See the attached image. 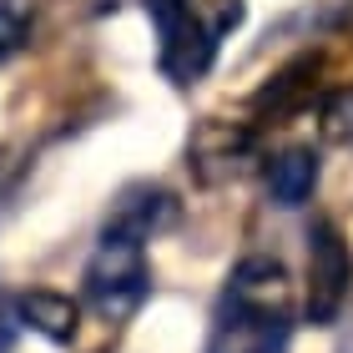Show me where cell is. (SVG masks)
Returning <instances> with one entry per match:
<instances>
[{
  "label": "cell",
  "instance_id": "6da1fadb",
  "mask_svg": "<svg viewBox=\"0 0 353 353\" xmlns=\"http://www.w3.org/2000/svg\"><path fill=\"white\" fill-rule=\"evenodd\" d=\"M288 339V268L272 258H248L228 278V308L207 339V353H283Z\"/></svg>",
  "mask_w": 353,
  "mask_h": 353
},
{
  "label": "cell",
  "instance_id": "7a4b0ae2",
  "mask_svg": "<svg viewBox=\"0 0 353 353\" xmlns=\"http://www.w3.org/2000/svg\"><path fill=\"white\" fill-rule=\"evenodd\" d=\"M243 15H248L243 0H197L187 10V21L162 41V71L176 86H192L197 76H207L222 36H232L243 26Z\"/></svg>",
  "mask_w": 353,
  "mask_h": 353
},
{
  "label": "cell",
  "instance_id": "3957f363",
  "mask_svg": "<svg viewBox=\"0 0 353 353\" xmlns=\"http://www.w3.org/2000/svg\"><path fill=\"white\" fill-rule=\"evenodd\" d=\"M152 288V268H147V252L141 243H121V237H101L96 258L86 263V303L101 318L121 323L141 308Z\"/></svg>",
  "mask_w": 353,
  "mask_h": 353
},
{
  "label": "cell",
  "instance_id": "277c9868",
  "mask_svg": "<svg viewBox=\"0 0 353 353\" xmlns=\"http://www.w3.org/2000/svg\"><path fill=\"white\" fill-rule=\"evenodd\" d=\"M348 283H353V258H348L343 232L333 222H313V232H308V298H303V313H308L313 328H328L343 313Z\"/></svg>",
  "mask_w": 353,
  "mask_h": 353
},
{
  "label": "cell",
  "instance_id": "5b68a950",
  "mask_svg": "<svg viewBox=\"0 0 353 353\" xmlns=\"http://www.w3.org/2000/svg\"><path fill=\"white\" fill-rule=\"evenodd\" d=\"M176 222V197L157 182H132L121 187V197L106 212L101 237H121V243H152L157 232H167Z\"/></svg>",
  "mask_w": 353,
  "mask_h": 353
},
{
  "label": "cell",
  "instance_id": "8992f818",
  "mask_svg": "<svg viewBox=\"0 0 353 353\" xmlns=\"http://www.w3.org/2000/svg\"><path fill=\"white\" fill-rule=\"evenodd\" d=\"M252 132H243V126L232 121H202L197 132H192V172L202 176V182H228V176H243L248 162H252Z\"/></svg>",
  "mask_w": 353,
  "mask_h": 353
},
{
  "label": "cell",
  "instance_id": "52a82bcc",
  "mask_svg": "<svg viewBox=\"0 0 353 353\" xmlns=\"http://www.w3.org/2000/svg\"><path fill=\"white\" fill-rule=\"evenodd\" d=\"M313 91H318V61L303 56V61H293V66H283L258 96H252V111H258V117H268V121L298 117V111L313 101Z\"/></svg>",
  "mask_w": 353,
  "mask_h": 353
},
{
  "label": "cell",
  "instance_id": "ba28073f",
  "mask_svg": "<svg viewBox=\"0 0 353 353\" xmlns=\"http://www.w3.org/2000/svg\"><path fill=\"white\" fill-rule=\"evenodd\" d=\"M15 318H21L26 328H36L41 339H51V343H71L76 323H81V308H76L66 293H56V288H30V293L15 298Z\"/></svg>",
  "mask_w": 353,
  "mask_h": 353
},
{
  "label": "cell",
  "instance_id": "9c48e42d",
  "mask_svg": "<svg viewBox=\"0 0 353 353\" xmlns=\"http://www.w3.org/2000/svg\"><path fill=\"white\" fill-rule=\"evenodd\" d=\"M263 182H268L272 207H303L318 187V157L308 147H288L263 167Z\"/></svg>",
  "mask_w": 353,
  "mask_h": 353
},
{
  "label": "cell",
  "instance_id": "30bf717a",
  "mask_svg": "<svg viewBox=\"0 0 353 353\" xmlns=\"http://www.w3.org/2000/svg\"><path fill=\"white\" fill-rule=\"evenodd\" d=\"M318 126H323L328 141H353V86H339L318 101Z\"/></svg>",
  "mask_w": 353,
  "mask_h": 353
},
{
  "label": "cell",
  "instance_id": "8fae6325",
  "mask_svg": "<svg viewBox=\"0 0 353 353\" xmlns=\"http://www.w3.org/2000/svg\"><path fill=\"white\" fill-rule=\"evenodd\" d=\"M30 36V0H0V61L15 56Z\"/></svg>",
  "mask_w": 353,
  "mask_h": 353
},
{
  "label": "cell",
  "instance_id": "7c38bea8",
  "mask_svg": "<svg viewBox=\"0 0 353 353\" xmlns=\"http://www.w3.org/2000/svg\"><path fill=\"white\" fill-rule=\"evenodd\" d=\"M141 6H147V15H152V21H157V36H172V30L176 26H182L187 21V10H192V0H141Z\"/></svg>",
  "mask_w": 353,
  "mask_h": 353
}]
</instances>
